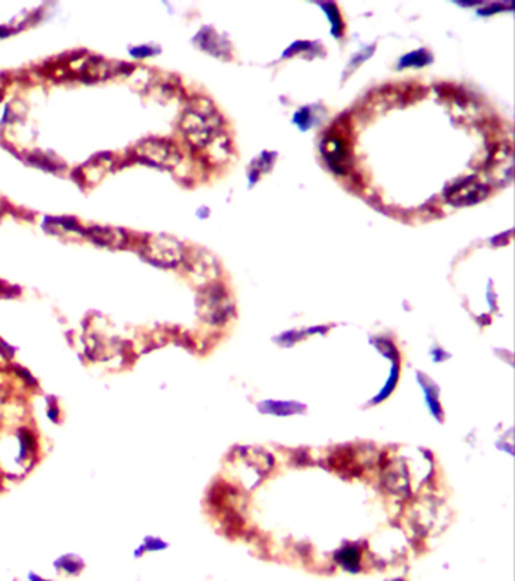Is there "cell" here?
Segmentation results:
<instances>
[{
	"mask_svg": "<svg viewBox=\"0 0 515 581\" xmlns=\"http://www.w3.org/2000/svg\"><path fill=\"white\" fill-rule=\"evenodd\" d=\"M138 151L142 156H146L153 162H157V164H173V162L177 160V153L174 149L168 144H164V142L148 141L146 144L139 146Z\"/></svg>",
	"mask_w": 515,
	"mask_h": 581,
	"instance_id": "cell-1",
	"label": "cell"
}]
</instances>
